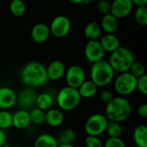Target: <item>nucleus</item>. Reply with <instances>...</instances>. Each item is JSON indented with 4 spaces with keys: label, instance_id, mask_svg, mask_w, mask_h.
Returning <instances> with one entry per match:
<instances>
[{
    "label": "nucleus",
    "instance_id": "nucleus-20",
    "mask_svg": "<svg viewBox=\"0 0 147 147\" xmlns=\"http://www.w3.org/2000/svg\"><path fill=\"white\" fill-rule=\"evenodd\" d=\"M100 26L105 34H114L118 28V19L110 13L104 15L102 17Z\"/></svg>",
    "mask_w": 147,
    "mask_h": 147
},
{
    "label": "nucleus",
    "instance_id": "nucleus-36",
    "mask_svg": "<svg viewBox=\"0 0 147 147\" xmlns=\"http://www.w3.org/2000/svg\"><path fill=\"white\" fill-rule=\"evenodd\" d=\"M100 98H101L102 102L107 105L108 103H109L112 101V99L114 98V95L112 94L111 91H109L108 90H104L101 92Z\"/></svg>",
    "mask_w": 147,
    "mask_h": 147
},
{
    "label": "nucleus",
    "instance_id": "nucleus-34",
    "mask_svg": "<svg viewBox=\"0 0 147 147\" xmlns=\"http://www.w3.org/2000/svg\"><path fill=\"white\" fill-rule=\"evenodd\" d=\"M103 147H127L121 138H108L103 143Z\"/></svg>",
    "mask_w": 147,
    "mask_h": 147
},
{
    "label": "nucleus",
    "instance_id": "nucleus-7",
    "mask_svg": "<svg viewBox=\"0 0 147 147\" xmlns=\"http://www.w3.org/2000/svg\"><path fill=\"white\" fill-rule=\"evenodd\" d=\"M109 121L102 114H93L86 121L84 129L89 136L99 137L105 132Z\"/></svg>",
    "mask_w": 147,
    "mask_h": 147
},
{
    "label": "nucleus",
    "instance_id": "nucleus-27",
    "mask_svg": "<svg viewBox=\"0 0 147 147\" xmlns=\"http://www.w3.org/2000/svg\"><path fill=\"white\" fill-rule=\"evenodd\" d=\"M9 11L15 16H22L26 11V4L22 0H13L9 3Z\"/></svg>",
    "mask_w": 147,
    "mask_h": 147
},
{
    "label": "nucleus",
    "instance_id": "nucleus-16",
    "mask_svg": "<svg viewBox=\"0 0 147 147\" xmlns=\"http://www.w3.org/2000/svg\"><path fill=\"white\" fill-rule=\"evenodd\" d=\"M65 121V115L59 109H50L45 112V122L53 127H59Z\"/></svg>",
    "mask_w": 147,
    "mask_h": 147
},
{
    "label": "nucleus",
    "instance_id": "nucleus-19",
    "mask_svg": "<svg viewBox=\"0 0 147 147\" xmlns=\"http://www.w3.org/2000/svg\"><path fill=\"white\" fill-rule=\"evenodd\" d=\"M54 103V98L52 94L48 92H42L37 95L35 101V108L46 112L52 109Z\"/></svg>",
    "mask_w": 147,
    "mask_h": 147
},
{
    "label": "nucleus",
    "instance_id": "nucleus-39",
    "mask_svg": "<svg viewBox=\"0 0 147 147\" xmlns=\"http://www.w3.org/2000/svg\"><path fill=\"white\" fill-rule=\"evenodd\" d=\"M6 142V134L3 130L0 129V147L4 145Z\"/></svg>",
    "mask_w": 147,
    "mask_h": 147
},
{
    "label": "nucleus",
    "instance_id": "nucleus-30",
    "mask_svg": "<svg viewBox=\"0 0 147 147\" xmlns=\"http://www.w3.org/2000/svg\"><path fill=\"white\" fill-rule=\"evenodd\" d=\"M135 21L140 26H146L147 24V8L146 6L137 7L134 13Z\"/></svg>",
    "mask_w": 147,
    "mask_h": 147
},
{
    "label": "nucleus",
    "instance_id": "nucleus-38",
    "mask_svg": "<svg viewBox=\"0 0 147 147\" xmlns=\"http://www.w3.org/2000/svg\"><path fill=\"white\" fill-rule=\"evenodd\" d=\"M132 3L134 5H136L137 7H143L146 6L147 0H133Z\"/></svg>",
    "mask_w": 147,
    "mask_h": 147
},
{
    "label": "nucleus",
    "instance_id": "nucleus-6",
    "mask_svg": "<svg viewBox=\"0 0 147 147\" xmlns=\"http://www.w3.org/2000/svg\"><path fill=\"white\" fill-rule=\"evenodd\" d=\"M137 78L129 71L120 73L114 80V87L120 96H127L136 90Z\"/></svg>",
    "mask_w": 147,
    "mask_h": 147
},
{
    "label": "nucleus",
    "instance_id": "nucleus-18",
    "mask_svg": "<svg viewBox=\"0 0 147 147\" xmlns=\"http://www.w3.org/2000/svg\"><path fill=\"white\" fill-rule=\"evenodd\" d=\"M30 124L29 112L24 109H19L12 115V126L17 129H24Z\"/></svg>",
    "mask_w": 147,
    "mask_h": 147
},
{
    "label": "nucleus",
    "instance_id": "nucleus-35",
    "mask_svg": "<svg viewBox=\"0 0 147 147\" xmlns=\"http://www.w3.org/2000/svg\"><path fill=\"white\" fill-rule=\"evenodd\" d=\"M136 90H138L144 96L147 95V75H144L137 78Z\"/></svg>",
    "mask_w": 147,
    "mask_h": 147
},
{
    "label": "nucleus",
    "instance_id": "nucleus-15",
    "mask_svg": "<svg viewBox=\"0 0 147 147\" xmlns=\"http://www.w3.org/2000/svg\"><path fill=\"white\" fill-rule=\"evenodd\" d=\"M49 26L46 23H37L35 24L31 30V38L34 42L37 44H41L46 42L50 36Z\"/></svg>",
    "mask_w": 147,
    "mask_h": 147
},
{
    "label": "nucleus",
    "instance_id": "nucleus-10",
    "mask_svg": "<svg viewBox=\"0 0 147 147\" xmlns=\"http://www.w3.org/2000/svg\"><path fill=\"white\" fill-rule=\"evenodd\" d=\"M105 52L103 51L99 40H89L84 47V56L86 59L91 63H96L103 59Z\"/></svg>",
    "mask_w": 147,
    "mask_h": 147
},
{
    "label": "nucleus",
    "instance_id": "nucleus-9",
    "mask_svg": "<svg viewBox=\"0 0 147 147\" xmlns=\"http://www.w3.org/2000/svg\"><path fill=\"white\" fill-rule=\"evenodd\" d=\"M65 77L67 84L66 86L76 90H78L80 85L86 80L84 70L78 65H71L68 69H66Z\"/></svg>",
    "mask_w": 147,
    "mask_h": 147
},
{
    "label": "nucleus",
    "instance_id": "nucleus-8",
    "mask_svg": "<svg viewBox=\"0 0 147 147\" xmlns=\"http://www.w3.org/2000/svg\"><path fill=\"white\" fill-rule=\"evenodd\" d=\"M71 28V22L70 19L63 15L55 16L49 26L50 33L56 38H63L66 36Z\"/></svg>",
    "mask_w": 147,
    "mask_h": 147
},
{
    "label": "nucleus",
    "instance_id": "nucleus-12",
    "mask_svg": "<svg viewBox=\"0 0 147 147\" xmlns=\"http://www.w3.org/2000/svg\"><path fill=\"white\" fill-rule=\"evenodd\" d=\"M132 0H115L111 3L110 14L117 19L127 16L133 10Z\"/></svg>",
    "mask_w": 147,
    "mask_h": 147
},
{
    "label": "nucleus",
    "instance_id": "nucleus-31",
    "mask_svg": "<svg viewBox=\"0 0 147 147\" xmlns=\"http://www.w3.org/2000/svg\"><path fill=\"white\" fill-rule=\"evenodd\" d=\"M134 78H139L144 75H146V67L145 65L140 62H134V64L131 65L129 71H128Z\"/></svg>",
    "mask_w": 147,
    "mask_h": 147
},
{
    "label": "nucleus",
    "instance_id": "nucleus-13",
    "mask_svg": "<svg viewBox=\"0 0 147 147\" xmlns=\"http://www.w3.org/2000/svg\"><path fill=\"white\" fill-rule=\"evenodd\" d=\"M17 94L14 90L7 86L0 87V109L8 110L16 103Z\"/></svg>",
    "mask_w": 147,
    "mask_h": 147
},
{
    "label": "nucleus",
    "instance_id": "nucleus-24",
    "mask_svg": "<svg viewBox=\"0 0 147 147\" xmlns=\"http://www.w3.org/2000/svg\"><path fill=\"white\" fill-rule=\"evenodd\" d=\"M56 137L50 134H41L35 139L34 147H58Z\"/></svg>",
    "mask_w": 147,
    "mask_h": 147
},
{
    "label": "nucleus",
    "instance_id": "nucleus-14",
    "mask_svg": "<svg viewBox=\"0 0 147 147\" xmlns=\"http://www.w3.org/2000/svg\"><path fill=\"white\" fill-rule=\"evenodd\" d=\"M46 70L47 79L51 81H57L65 76L66 68L62 61L53 60L46 67Z\"/></svg>",
    "mask_w": 147,
    "mask_h": 147
},
{
    "label": "nucleus",
    "instance_id": "nucleus-5",
    "mask_svg": "<svg viewBox=\"0 0 147 147\" xmlns=\"http://www.w3.org/2000/svg\"><path fill=\"white\" fill-rule=\"evenodd\" d=\"M81 97L78 90L69 86L59 90L56 96V102L60 110L70 111L75 109L80 103Z\"/></svg>",
    "mask_w": 147,
    "mask_h": 147
},
{
    "label": "nucleus",
    "instance_id": "nucleus-28",
    "mask_svg": "<svg viewBox=\"0 0 147 147\" xmlns=\"http://www.w3.org/2000/svg\"><path fill=\"white\" fill-rule=\"evenodd\" d=\"M29 112V117H30V122H32L34 125H41L45 122V112L37 109L33 108L30 109Z\"/></svg>",
    "mask_w": 147,
    "mask_h": 147
},
{
    "label": "nucleus",
    "instance_id": "nucleus-33",
    "mask_svg": "<svg viewBox=\"0 0 147 147\" xmlns=\"http://www.w3.org/2000/svg\"><path fill=\"white\" fill-rule=\"evenodd\" d=\"M96 9L98 13L102 14V16L109 14L110 13V9H111V3L109 1L103 0V1H99L96 3Z\"/></svg>",
    "mask_w": 147,
    "mask_h": 147
},
{
    "label": "nucleus",
    "instance_id": "nucleus-3",
    "mask_svg": "<svg viewBox=\"0 0 147 147\" xmlns=\"http://www.w3.org/2000/svg\"><path fill=\"white\" fill-rule=\"evenodd\" d=\"M90 75V80L97 87H105L115 79V71L104 59L92 64Z\"/></svg>",
    "mask_w": 147,
    "mask_h": 147
},
{
    "label": "nucleus",
    "instance_id": "nucleus-26",
    "mask_svg": "<svg viewBox=\"0 0 147 147\" xmlns=\"http://www.w3.org/2000/svg\"><path fill=\"white\" fill-rule=\"evenodd\" d=\"M105 132L108 134L109 138H120L122 134V128L120 123L109 121Z\"/></svg>",
    "mask_w": 147,
    "mask_h": 147
},
{
    "label": "nucleus",
    "instance_id": "nucleus-4",
    "mask_svg": "<svg viewBox=\"0 0 147 147\" xmlns=\"http://www.w3.org/2000/svg\"><path fill=\"white\" fill-rule=\"evenodd\" d=\"M113 70L119 73L127 72L134 62V56L132 51L126 47H120L111 53L108 60Z\"/></svg>",
    "mask_w": 147,
    "mask_h": 147
},
{
    "label": "nucleus",
    "instance_id": "nucleus-17",
    "mask_svg": "<svg viewBox=\"0 0 147 147\" xmlns=\"http://www.w3.org/2000/svg\"><path fill=\"white\" fill-rule=\"evenodd\" d=\"M104 52L113 53L121 47L119 38L114 34H105L99 40Z\"/></svg>",
    "mask_w": 147,
    "mask_h": 147
},
{
    "label": "nucleus",
    "instance_id": "nucleus-41",
    "mask_svg": "<svg viewBox=\"0 0 147 147\" xmlns=\"http://www.w3.org/2000/svg\"><path fill=\"white\" fill-rule=\"evenodd\" d=\"M58 147H75L73 145H59Z\"/></svg>",
    "mask_w": 147,
    "mask_h": 147
},
{
    "label": "nucleus",
    "instance_id": "nucleus-43",
    "mask_svg": "<svg viewBox=\"0 0 147 147\" xmlns=\"http://www.w3.org/2000/svg\"><path fill=\"white\" fill-rule=\"evenodd\" d=\"M130 147H139V146H135V145H134V146H130Z\"/></svg>",
    "mask_w": 147,
    "mask_h": 147
},
{
    "label": "nucleus",
    "instance_id": "nucleus-22",
    "mask_svg": "<svg viewBox=\"0 0 147 147\" xmlns=\"http://www.w3.org/2000/svg\"><path fill=\"white\" fill-rule=\"evenodd\" d=\"M97 90L98 87L91 80H85L78 89V91L81 98L88 99L95 96L97 93Z\"/></svg>",
    "mask_w": 147,
    "mask_h": 147
},
{
    "label": "nucleus",
    "instance_id": "nucleus-42",
    "mask_svg": "<svg viewBox=\"0 0 147 147\" xmlns=\"http://www.w3.org/2000/svg\"><path fill=\"white\" fill-rule=\"evenodd\" d=\"M1 147H12L11 146H9V145H8V144H4V145H3Z\"/></svg>",
    "mask_w": 147,
    "mask_h": 147
},
{
    "label": "nucleus",
    "instance_id": "nucleus-2",
    "mask_svg": "<svg viewBox=\"0 0 147 147\" xmlns=\"http://www.w3.org/2000/svg\"><path fill=\"white\" fill-rule=\"evenodd\" d=\"M132 107L129 101L124 96H114L112 101L106 105L105 116L109 121L121 123L131 115Z\"/></svg>",
    "mask_w": 147,
    "mask_h": 147
},
{
    "label": "nucleus",
    "instance_id": "nucleus-37",
    "mask_svg": "<svg viewBox=\"0 0 147 147\" xmlns=\"http://www.w3.org/2000/svg\"><path fill=\"white\" fill-rule=\"evenodd\" d=\"M138 115L141 118H146L147 117V104L146 103H142L141 105L139 106L137 109Z\"/></svg>",
    "mask_w": 147,
    "mask_h": 147
},
{
    "label": "nucleus",
    "instance_id": "nucleus-1",
    "mask_svg": "<svg viewBox=\"0 0 147 147\" xmlns=\"http://www.w3.org/2000/svg\"><path fill=\"white\" fill-rule=\"evenodd\" d=\"M20 79L28 88H39L46 85L48 81L46 66L39 61L27 63L21 70Z\"/></svg>",
    "mask_w": 147,
    "mask_h": 147
},
{
    "label": "nucleus",
    "instance_id": "nucleus-11",
    "mask_svg": "<svg viewBox=\"0 0 147 147\" xmlns=\"http://www.w3.org/2000/svg\"><path fill=\"white\" fill-rule=\"evenodd\" d=\"M37 93L31 88H26L17 94L16 103H18L21 109L28 110L34 108Z\"/></svg>",
    "mask_w": 147,
    "mask_h": 147
},
{
    "label": "nucleus",
    "instance_id": "nucleus-32",
    "mask_svg": "<svg viewBox=\"0 0 147 147\" xmlns=\"http://www.w3.org/2000/svg\"><path fill=\"white\" fill-rule=\"evenodd\" d=\"M85 147H103V143L99 137L87 135L84 139Z\"/></svg>",
    "mask_w": 147,
    "mask_h": 147
},
{
    "label": "nucleus",
    "instance_id": "nucleus-40",
    "mask_svg": "<svg viewBox=\"0 0 147 147\" xmlns=\"http://www.w3.org/2000/svg\"><path fill=\"white\" fill-rule=\"evenodd\" d=\"M84 0H71L70 3H73V4H79V3H83Z\"/></svg>",
    "mask_w": 147,
    "mask_h": 147
},
{
    "label": "nucleus",
    "instance_id": "nucleus-23",
    "mask_svg": "<svg viewBox=\"0 0 147 147\" xmlns=\"http://www.w3.org/2000/svg\"><path fill=\"white\" fill-rule=\"evenodd\" d=\"M101 34L102 28L97 22H90L84 28V34L89 40H97Z\"/></svg>",
    "mask_w": 147,
    "mask_h": 147
},
{
    "label": "nucleus",
    "instance_id": "nucleus-29",
    "mask_svg": "<svg viewBox=\"0 0 147 147\" xmlns=\"http://www.w3.org/2000/svg\"><path fill=\"white\" fill-rule=\"evenodd\" d=\"M12 127V114L8 110H0V129L4 130Z\"/></svg>",
    "mask_w": 147,
    "mask_h": 147
},
{
    "label": "nucleus",
    "instance_id": "nucleus-21",
    "mask_svg": "<svg viewBox=\"0 0 147 147\" xmlns=\"http://www.w3.org/2000/svg\"><path fill=\"white\" fill-rule=\"evenodd\" d=\"M133 139L135 146L147 147V127L144 124L137 126L133 133Z\"/></svg>",
    "mask_w": 147,
    "mask_h": 147
},
{
    "label": "nucleus",
    "instance_id": "nucleus-25",
    "mask_svg": "<svg viewBox=\"0 0 147 147\" xmlns=\"http://www.w3.org/2000/svg\"><path fill=\"white\" fill-rule=\"evenodd\" d=\"M77 139V133L72 128H65L62 130L56 138L59 145H72Z\"/></svg>",
    "mask_w": 147,
    "mask_h": 147
}]
</instances>
